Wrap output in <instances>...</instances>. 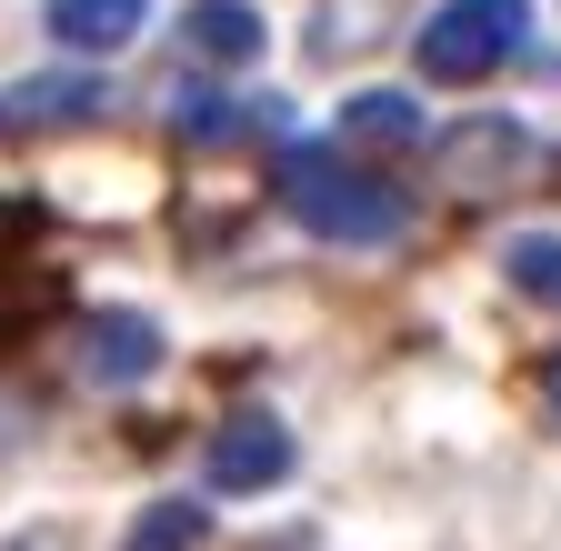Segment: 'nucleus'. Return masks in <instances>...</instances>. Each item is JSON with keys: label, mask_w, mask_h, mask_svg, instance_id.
<instances>
[{"label": "nucleus", "mask_w": 561, "mask_h": 551, "mask_svg": "<svg viewBox=\"0 0 561 551\" xmlns=\"http://www.w3.org/2000/svg\"><path fill=\"white\" fill-rule=\"evenodd\" d=\"M271 481H291V432H280L271 411H231V422L210 432V492L241 502V492H271Z\"/></svg>", "instance_id": "obj_4"}, {"label": "nucleus", "mask_w": 561, "mask_h": 551, "mask_svg": "<svg viewBox=\"0 0 561 551\" xmlns=\"http://www.w3.org/2000/svg\"><path fill=\"white\" fill-rule=\"evenodd\" d=\"M551 401H561V361H551Z\"/></svg>", "instance_id": "obj_14"}, {"label": "nucleus", "mask_w": 561, "mask_h": 551, "mask_svg": "<svg viewBox=\"0 0 561 551\" xmlns=\"http://www.w3.org/2000/svg\"><path fill=\"white\" fill-rule=\"evenodd\" d=\"M391 21H401V0H321V21H311V50H321V60H351V50H371Z\"/></svg>", "instance_id": "obj_10"}, {"label": "nucleus", "mask_w": 561, "mask_h": 551, "mask_svg": "<svg viewBox=\"0 0 561 551\" xmlns=\"http://www.w3.org/2000/svg\"><path fill=\"white\" fill-rule=\"evenodd\" d=\"M341 141L351 151H411L421 141V101L411 91H362V101L341 111Z\"/></svg>", "instance_id": "obj_9"}, {"label": "nucleus", "mask_w": 561, "mask_h": 551, "mask_svg": "<svg viewBox=\"0 0 561 551\" xmlns=\"http://www.w3.org/2000/svg\"><path fill=\"white\" fill-rule=\"evenodd\" d=\"M101 111V81L91 71H60V81H21L0 101V130H81Z\"/></svg>", "instance_id": "obj_6"}, {"label": "nucleus", "mask_w": 561, "mask_h": 551, "mask_svg": "<svg viewBox=\"0 0 561 551\" xmlns=\"http://www.w3.org/2000/svg\"><path fill=\"white\" fill-rule=\"evenodd\" d=\"M512 282H522L531 301H561V241H551V231L512 241Z\"/></svg>", "instance_id": "obj_13"}, {"label": "nucleus", "mask_w": 561, "mask_h": 551, "mask_svg": "<svg viewBox=\"0 0 561 551\" xmlns=\"http://www.w3.org/2000/svg\"><path fill=\"white\" fill-rule=\"evenodd\" d=\"M280 211H291L301 231H321V241H401L411 231V200L391 181H371V171L331 161V151H291L280 161Z\"/></svg>", "instance_id": "obj_1"}, {"label": "nucleus", "mask_w": 561, "mask_h": 551, "mask_svg": "<svg viewBox=\"0 0 561 551\" xmlns=\"http://www.w3.org/2000/svg\"><path fill=\"white\" fill-rule=\"evenodd\" d=\"M241 130H251V111L221 101V91H191L181 101V141H241Z\"/></svg>", "instance_id": "obj_12"}, {"label": "nucleus", "mask_w": 561, "mask_h": 551, "mask_svg": "<svg viewBox=\"0 0 561 551\" xmlns=\"http://www.w3.org/2000/svg\"><path fill=\"white\" fill-rule=\"evenodd\" d=\"M442 171H451V191L461 200H502V191H522V181H541V141L522 120H461L451 141H442Z\"/></svg>", "instance_id": "obj_3"}, {"label": "nucleus", "mask_w": 561, "mask_h": 551, "mask_svg": "<svg viewBox=\"0 0 561 551\" xmlns=\"http://www.w3.org/2000/svg\"><path fill=\"white\" fill-rule=\"evenodd\" d=\"M201 541H210V512L201 502H151V512L130 521L121 551H201Z\"/></svg>", "instance_id": "obj_11"}, {"label": "nucleus", "mask_w": 561, "mask_h": 551, "mask_svg": "<svg viewBox=\"0 0 561 551\" xmlns=\"http://www.w3.org/2000/svg\"><path fill=\"white\" fill-rule=\"evenodd\" d=\"M81 381H101V391H121V381H140L161 361V321H140V311H101L91 331H81Z\"/></svg>", "instance_id": "obj_5"}, {"label": "nucleus", "mask_w": 561, "mask_h": 551, "mask_svg": "<svg viewBox=\"0 0 561 551\" xmlns=\"http://www.w3.org/2000/svg\"><path fill=\"white\" fill-rule=\"evenodd\" d=\"M522 21H531V0H442L421 21V81H442V91L491 81L522 50Z\"/></svg>", "instance_id": "obj_2"}, {"label": "nucleus", "mask_w": 561, "mask_h": 551, "mask_svg": "<svg viewBox=\"0 0 561 551\" xmlns=\"http://www.w3.org/2000/svg\"><path fill=\"white\" fill-rule=\"evenodd\" d=\"M191 50L221 60V71H251V60L271 50V31H261L251 0H191Z\"/></svg>", "instance_id": "obj_8"}, {"label": "nucleus", "mask_w": 561, "mask_h": 551, "mask_svg": "<svg viewBox=\"0 0 561 551\" xmlns=\"http://www.w3.org/2000/svg\"><path fill=\"white\" fill-rule=\"evenodd\" d=\"M140 21H151V0H50L60 50H81V60H101V50L140 41Z\"/></svg>", "instance_id": "obj_7"}]
</instances>
